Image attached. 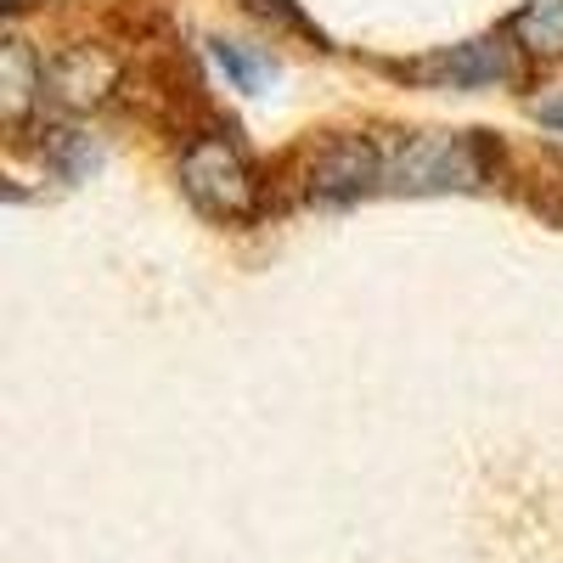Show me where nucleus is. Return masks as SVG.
Instances as JSON below:
<instances>
[{
	"label": "nucleus",
	"instance_id": "obj_1",
	"mask_svg": "<svg viewBox=\"0 0 563 563\" xmlns=\"http://www.w3.org/2000/svg\"><path fill=\"white\" fill-rule=\"evenodd\" d=\"M490 175V147L474 130H411L384 147V186L395 192H474Z\"/></svg>",
	"mask_w": 563,
	"mask_h": 563
},
{
	"label": "nucleus",
	"instance_id": "obj_2",
	"mask_svg": "<svg viewBox=\"0 0 563 563\" xmlns=\"http://www.w3.org/2000/svg\"><path fill=\"white\" fill-rule=\"evenodd\" d=\"M180 192L209 220H249L260 209V180L225 135H198L180 153Z\"/></svg>",
	"mask_w": 563,
	"mask_h": 563
},
{
	"label": "nucleus",
	"instance_id": "obj_3",
	"mask_svg": "<svg viewBox=\"0 0 563 563\" xmlns=\"http://www.w3.org/2000/svg\"><path fill=\"white\" fill-rule=\"evenodd\" d=\"M305 186L310 198H361L372 186H384V147L366 135H333L327 147L310 153Z\"/></svg>",
	"mask_w": 563,
	"mask_h": 563
},
{
	"label": "nucleus",
	"instance_id": "obj_4",
	"mask_svg": "<svg viewBox=\"0 0 563 563\" xmlns=\"http://www.w3.org/2000/svg\"><path fill=\"white\" fill-rule=\"evenodd\" d=\"M119 74H124L119 57L102 52V45H68V52H57L52 68H45V97L68 113H90L119 90Z\"/></svg>",
	"mask_w": 563,
	"mask_h": 563
},
{
	"label": "nucleus",
	"instance_id": "obj_5",
	"mask_svg": "<svg viewBox=\"0 0 563 563\" xmlns=\"http://www.w3.org/2000/svg\"><path fill=\"white\" fill-rule=\"evenodd\" d=\"M406 74H411V79L451 85V90H479V85H512V79H519V57H512V45L496 34V40L451 45V52H440V57H429V63H411Z\"/></svg>",
	"mask_w": 563,
	"mask_h": 563
},
{
	"label": "nucleus",
	"instance_id": "obj_6",
	"mask_svg": "<svg viewBox=\"0 0 563 563\" xmlns=\"http://www.w3.org/2000/svg\"><path fill=\"white\" fill-rule=\"evenodd\" d=\"M40 97H45V68L34 63L23 40H7L0 45V119H7V130H23Z\"/></svg>",
	"mask_w": 563,
	"mask_h": 563
},
{
	"label": "nucleus",
	"instance_id": "obj_7",
	"mask_svg": "<svg viewBox=\"0 0 563 563\" xmlns=\"http://www.w3.org/2000/svg\"><path fill=\"white\" fill-rule=\"evenodd\" d=\"M40 158L52 164L63 180H79V175H90L97 169V141H90L85 130H74V124H52L45 130V141H40Z\"/></svg>",
	"mask_w": 563,
	"mask_h": 563
},
{
	"label": "nucleus",
	"instance_id": "obj_8",
	"mask_svg": "<svg viewBox=\"0 0 563 563\" xmlns=\"http://www.w3.org/2000/svg\"><path fill=\"white\" fill-rule=\"evenodd\" d=\"M512 34H519L525 52L536 57H563V0H530V7L512 18Z\"/></svg>",
	"mask_w": 563,
	"mask_h": 563
},
{
	"label": "nucleus",
	"instance_id": "obj_9",
	"mask_svg": "<svg viewBox=\"0 0 563 563\" xmlns=\"http://www.w3.org/2000/svg\"><path fill=\"white\" fill-rule=\"evenodd\" d=\"M214 63L231 74V85H238V90H260L271 79V63L254 57V52H243V45H231V40H214Z\"/></svg>",
	"mask_w": 563,
	"mask_h": 563
},
{
	"label": "nucleus",
	"instance_id": "obj_10",
	"mask_svg": "<svg viewBox=\"0 0 563 563\" xmlns=\"http://www.w3.org/2000/svg\"><path fill=\"white\" fill-rule=\"evenodd\" d=\"M530 203H536V209H541L552 225H563V153H547V158L536 164Z\"/></svg>",
	"mask_w": 563,
	"mask_h": 563
},
{
	"label": "nucleus",
	"instance_id": "obj_11",
	"mask_svg": "<svg viewBox=\"0 0 563 563\" xmlns=\"http://www.w3.org/2000/svg\"><path fill=\"white\" fill-rule=\"evenodd\" d=\"M243 7H249L254 18H276L282 29H310V23L299 18V7H294V0H243Z\"/></svg>",
	"mask_w": 563,
	"mask_h": 563
},
{
	"label": "nucleus",
	"instance_id": "obj_12",
	"mask_svg": "<svg viewBox=\"0 0 563 563\" xmlns=\"http://www.w3.org/2000/svg\"><path fill=\"white\" fill-rule=\"evenodd\" d=\"M541 119H547V124H558V130H563V102H558V108H547V113H541Z\"/></svg>",
	"mask_w": 563,
	"mask_h": 563
},
{
	"label": "nucleus",
	"instance_id": "obj_13",
	"mask_svg": "<svg viewBox=\"0 0 563 563\" xmlns=\"http://www.w3.org/2000/svg\"><path fill=\"white\" fill-rule=\"evenodd\" d=\"M7 7H12V12H23V7H29V0H7Z\"/></svg>",
	"mask_w": 563,
	"mask_h": 563
}]
</instances>
